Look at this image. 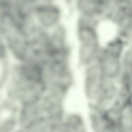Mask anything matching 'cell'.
Segmentation results:
<instances>
[{"label": "cell", "instance_id": "1", "mask_svg": "<svg viewBox=\"0 0 132 132\" xmlns=\"http://www.w3.org/2000/svg\"><path fill=\"white\" fill-rule=\"evenodd\" d=\"M19 118L20 108L16 102L0 94V132H14Z\"/></svg>", "mask_w": 132, "mask_h": 132}]
</instances>
